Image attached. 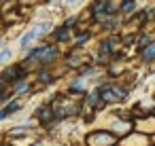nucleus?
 Instances as JSON below:
<instances>
[{
	"instance_id": "nucleus-5",
	"label": "nucleus",
	"mask_w": 155,
	"mask_h": 146,
	"mask_svg": "<svg viewBox=\"0 0 155 146\" xmlns=\"http://www.w3.org/2000/svg\"><path fill=\"white\" fill-rule=\"evenodd\" d=\"M24 108V104H21V100H17V97H13L11 102H7V106L5 108H0V121H7L9 116H13V114H17L19 110Z\"/></svg>"
},
{
	"instance_id": "nucleus-2",
	"label": "nucleus",
	"mask_w": 155,
	"mask_h": 146,
	"mask_svg": "<svg viewBox=\"0 0 155 146\" xmlns=\"http://www.w3.org/2000/svg\"><path fill=\"white\" fill-rule=\"evenodd\" d=\"M28 78V70H26V66L24 64H11V66H7L2 72H0V85H17L19 81H26Z\"/></svg>"
},
{
	"instance_id": "nucleus-9",
	"label": "nucleus",
	"mask_w": 155,
	"mask_h": 146,
	"mask_svg": "<svg viewBox=\"0 0 155 146\" xmlns=\"http://www.w3.org/2000/svg\"><path fill=\"white\" fill-rule=\"evenodd\" d=\"M55 28H53V24L51 21H38V24H34L32 26V32H34V36L36 38H43V36H47V34H51Z\"/></svg>"
},
{
	"instance_id": "nucleus-3",
	"label": "nucleus",
	"mask_w": 155,
	"mask_h": 146,
	"mask_svg": "<svg viewBox=\"0 0 155 146\" xmlns=\"http://www.w3.org/2000/svg\"><path fill=\"white\" fill-rule=\"evenodd\" d=\"M117 142H119V138L108 129H94L85 135L87 146H115Z\"/></svg>"
},
{
	"instance_id": "nucleus-4",
	"label": "nucleus",
	"mask_w": 155,
	"mask_h": 146,
	"mask_svg": "<svg viewBox=\"0 0 155 146\" xmlns=\"http://www.w3.org/2000/svg\"><path fill=\"white\" fill-rule=\"evenodd\" d=\"M58 55H60V51H58V47H55V45H45V51L41 53L38 64H41L43 68H49V66L58 59Z\"/></svg>"
},
{
	"instance_id": "nucleus-15",
	"label": "nucleus",
	"mask_w": 155,
	"mask_h": 146,
	"mask_svg": "<svg viewBox=\"0 0 155 146\" xmlns=\"http://www.w3.org/2000/svg\"><path fill=\"white\" fill-rule=\"evenodd\" d=\"M121 13L123 15H132V13H136V9H138V5L134 2V0H125V2H121Z\"/></svg>"
},
{
	"instance_id": "nucleus-7",
	"label": "nucleus",
	"mask_w": 155,
	"mask_h": 146,
	"mask_svg": "<svg viewBox=\"0 0 155 146\" xmlns=\"http://www.w3.org/2000/svg\"><path fill=\"white\" fill-rule=\"evenodd\" d=\"M51 34H53V40H55L58 45L70 43V38H72V30H70V28H66V26H60V28H55Z\"/></svg>"
},
{
	"instance_id": "nucleus-6",
	"label": "nucleus",
	"mask_w": 155,
	"mask_h": 146,
	"mask_svg": "<svg viewBox=\"0 0 155 146\" xmlns=\"http://www.w3.org/2000/svg\"><path fill=\"white\" fill-rule=\"evenodd\" d=\"M36 121L41 123V125H51V123H55V116H53V108L49 106V104H45V106H41V108H36Z\"/></svg>"
},
{
	"instance_id": "nucleus-8",
	"label": "nucleus",
	"mask_w": 155,
	"mask_h": 146,
	"mask_svg": "<svg viewBox=\"0 0 155 146\" xmlns=\"http://www.w3.org/2000/svg\"><path fill=\"white\" fill-rule=\"evenodd\" d=\"M85 104H87V108H91V110H100V108H104L98 89H94V91H89V93L85 95Z\"/></svg>"
},
{
	"instance_id": "nucleus-13",
	"label": "nucleus",
	"mask_w": 155,
	"mask_h": 146,
	"mask_svg": "<svg viewBox=\"0 0 155 146\" xmlns=\"http://www.w3.org/2000/svg\"><path fill=\"white\" fill-rule=\"evenodd\" d=\"M85 81H87V78L77 76V78L68 85V91H70V93H85Z\"/></svg>"
},
{
	"instance_id": "nucleus-19",
	"label": "nucleus",
	"mask_w": 155,
	"mask_h": 146,
	"mask_svg": "<svg viewBox=\"0 0 155 146\" xmlns=\"http://www.w3.org/2000/svg\"><path fill=\"white\" fill-rule=\"evenodd\" d=\"M11 100H13V93H9L5 85H0V104H2V102H11Z\"/></svg>"
},
{
	"instance_id": "nucleus-17",
	"label": "nucleus",
	"mask_w": 155,
	"mask_h": 146,
	"mask_svg": "<svg viewBox=\"0 0 155 146\" xmlns=\"http://www.w3.org/2000/svg\"><path fill=\"white\" fill-rule=\"evenodd\" d=\"M89 38H91V34L83 30V32H81V34H79L77 38H74V47H77V49H81V47H83V45H85V43H87Z\"/></svg>"
},
{
	"instance_id": "nucleus-18",
	"label": "nucleus",
	"mask_w": 155,
	"mask_h": 146,
	"mask_svg": "<svg viewBox=\"0 0 155 146\" xmlns=\"http://www.w3.org/2000/svg\"><path fill=\"white\" fill-rule=\"evenodd\" d=\"M13 57V51L9 49V47H5V49H0V66H2V64H7L9 59Z\"/></svg>"
},
{
	"instance_id": "nucleus-10",
	"label": "nucleus",
	"mask_w": 155,
	"mask_h": 146,
	"mask_svg": "<svg viewBox=\"0 0 155 146\" xmlns=\"http://www.w3.org/2000/svg\"><path fill=\"white\" fill-rule=\"evenodd\" d=\"M36 40H38V38H36V36H34V32L30 30V32H26V34L19 38V49H24V51H30L32 47H36V45H34Z\"/></svg>"
},
{
	"instance_id": "nucleus-11",
	"label": "nucleus",
	"mask_w": 155,
	"mask_h": 146,
	"mask_svg": "<svg viewBox=\"0 0 155 146\" xmlns=\"http://www.w3.org/2000/svg\"><path fill=\"white\" fill-rule=\"evenodd\" d=\"M140 62H142V64H151V62H155V40H153L149 47H144V49L140 51Z\"/></svg>"
},
{
	"instance_id": "nucleus-16",
	"label": "nucleus",
	"mask_w": 155,
	"mask_h": 146,
	"mask_svg": "<svg viewBox=\"0 0 155 146\" xmlns=\"http://www.w3.org/2000/svg\"><path fill=\"white\" fill-rule=\"evenodd\" d=\"M30 127H32V123H24V125H17V127H13V129H11V135H26V133L30 131Z\"/></svg>"
},
{
	"instance_id": "nucleus-12",
	"label": "nucleus",
	"mask_w": 155,
	"mask_h": 146,
	"mask_svg": "<svg viewBox=\"0 0 155 146\" xmlns=\"http://www.w3.org/2000/svg\"><path fill=\"white\" fill-rule=\"evenodd\" d=\"M30 89H32V87H30V83H28V78H26V81H19V83H17V85L13 87V97H17V100H19L21 95H26V93H30Z\"/></svg>"
},
{
	"instance_id": "nucleus-1",
	"label": "nucleus",
	"mask_w": 155,
	"mask_h": 146,
	"mask_svg": "<svg viewBox=\"0 0 155 146\" xmlns=\"http://www.w3.org/2000/svg\"><path fill=\"white\" fill-rule=\"evenodd\" d=\"M100 91V97H102V104H119L123 100H127V89L121 87V85H115V83H104L98 87Z\"/></svg>"
},
{
	"instance_id": "nucleus-14",
	"label": "nucleus",
	"mask_w": 155,
	"mask_h": 146,
	"mask_svg": "<svg viewBox=\"0 0 155 146\" xmlns=\"http://www.w3.org/2000/svg\"><path fill=\"white\" fill-rule=\"evenodd\" d=\"M36 78H38V81H41L43 85H49V83H53V81H55V76H53V74H51V72H49L47 68L38 70V72H36Z\"/></svg>"
}]
</instances>
